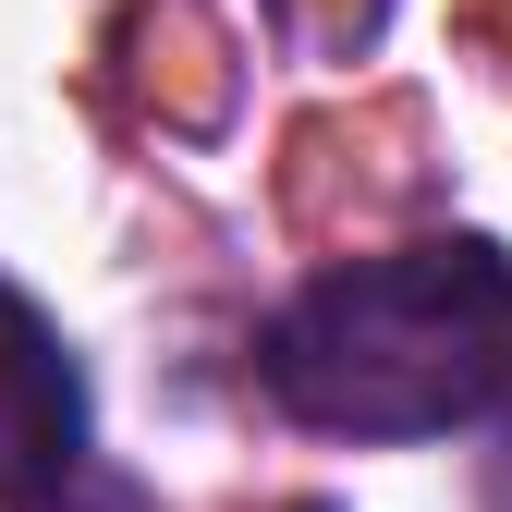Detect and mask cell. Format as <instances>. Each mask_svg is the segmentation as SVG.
<instances>
[{
	"label": "cell",
	"instance_id": "cell-1",
	"mask_svg": "<svg viewBox=\"0 0 512 512\" xmlns=\"http://www.w3.org/2000/svg\"><path fill=\"white\" fill-rule=\"evenodd\" d=\"M256 378L330 439H452L512 391V256L476 232L354 256L269 317Z\"/></svg>",
	"mask_w": 512,
	"mask_h": 512
},
{
	"label": "cell",
	"instance_id": "cell-3",
	"mask_svg": "<svg viewBox=\"0 0 512 512\" xmlns=\"http://www.w3.org/2000/svg\"><path fill=\"white\" fill-rule=\"evenodd\" d=\"M500 512H512V452H500Z\"/></svg>",
	"mask_w": 512,
	"mask_h": 512
},
{
	"label": "cell",
	"instance_id": "cell-2",
	"mask_svg": "<svg viewBox=\"0 0 512 512\" xmlns=\"http://www.w3.org/2000/svg\"><path fill=\"white\" fill-rule=\"evenodd\" d=\"M74 452H86V378L49 342V317L0 281V500L74 488Z\"/></svg>",
	"mask_w": 512,
	"mask_h": 512
}]
</instances>
